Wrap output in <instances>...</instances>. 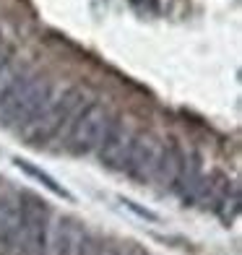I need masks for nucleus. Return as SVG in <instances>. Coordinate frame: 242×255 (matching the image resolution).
I'll return each instance as SVG.
<instances>
[{
    "instance_id": "f257e3e1",
    "label": "nucleus",
    "mask_w": 242,
    "mask_h": 255,
    "mask_svg": "<svg viewBox=\"0 0 242 255\" xmlns=\"http://www.w3.org/2000/svg\"><path fill=\"white\" fill-rule=\"evenodd\" d=\"M81 104H84V94L76 86H68L63 91H57V94L52 91L50 99L42 104V110L21 130V135L31 146H42V143L55 141V138L63 135V130H68V125H71L73 115L78 112Z\"/></svg>"
},
{
    "instance_id": "f03ea898",
    "label": "nucleus",
    "mask_w": 242,
    "mask_h": 255,
    "mask_svg": "<svg viewBox=\"0 0 242 255\" xmlns=\"http://www.w3.org/2000/svg\"><path fill=\"white\" fill-rule=\"evenodd\" d=\"M52 84L44 76L24 73L3 97H0V123L13 130H24L31 118L42 110V104L50 99Z\"/></svg>"
},
{
    "instance_id": "7ed1b4c3",
    "label": "nucleus",
    "mask_w": 242,
    "mask_h": 255,
    "mask_svg": "<svg viewBox=\"0 0 242 255\" xmlns=\"http://www.w3.org/2000/svg\"><path fill=\"white\" fill-rule=\"evenodd\" d=\"M50 224H52L50 206L42 198H37V195L24 193V198H21V219H18L10 255H44Z\"/></svg>"
},
{
    "instance_id": "20e7f679",
    "label": "nucleus",
    "mask_w": 242,
    "mask_h": 255,
    "mask_svg": "<svg viewBox=\"0 0 242 255\" xmlns=\"http://www.w3.org/2000/svg\"><path fill=\"white\" fill-rule=\"evenodd\" d=\"M112 123V115L102 102H86L81 104L78 112L73 115L71 125L65 130V143H68V151L71 154H94L102 138H105L107 128Z\"/></svg>"
},
{
    "instance_id": "39448f33",
    "label": "nucleus",
    "mask_w": 242,
    "mask_h": 255,
    "mask_svg": "<svg viewBox=\"0 0 242 255\" xmlns=\"http://www.w3.org/2000/svg\"><path fill=\"white\" fill-rule=\"evenodd\" d=\"M133 141H135V133L130 130V125L122 123L120 118H112L107 133H105V138H102V143L97 148L102 164L107 169H115V172H125Z\"/></svg>"
},
{
    "instance_id": "423d86ee",
    "label": "nucleus",
    "mask_w": 242,
    "mask_h": 255,
    "mask_svg": "<svg viewBox=\"0 0 242 255\" xmlns=\"http://www.w3.org/2000/svg\"><path fill=\"white\" fill-rule=\"evenodd\" d=\"M86 240V227L73 216H57L50 224L44 255H81Z\"/></svg>"
},
{
    "instance_id": "0eeeda50",
    "label": "nucleus",
    "mask_w": 242,
    "mask_h": 255,
    "mask_svg": "<svg viewBox=\"0 0 242 255\" xmlns=\"http://www.w3.org/2000/svg\"><path fill=\"white\" fill-rule=\"evenodd\" d=\"M21 198L24 193H18L10 185H0V255H10L21 219Z\"/></svg>"
},
{
    "instance_id": "6e6552de",
    "label": "nucleus",
    "mask_w": 242,
    "mask_h": 255,
    "mask_svg": "<svg viewBox=\"0 0 242 255\" xmlns=\"http://www.w3.org/2000/svg\"><path fill=\"white\" fill-rule=\"evenodd\" d=\"M159 154H161V143L154 135H138L135 133V141H133L125 172H128L133 180H151L154 169L159 164Z\"/></svg>"
},
{
    "instance_id": "1a4fd4ad",
    "label": "nucleus",
    "mask_w": 242,
    "mask_h": 255,
    "mask_svg": "<svg viewBox=\"0 0 242 255\" xmlns=\"http://www.w3.org/2000/svg\"><path fill=\"white\" fill-rule=\"evenodd\" d=\"M10 60H13V47H10V42L5 37V31L0 29V68H5Z\"/></svg>"
}]
</instances>
